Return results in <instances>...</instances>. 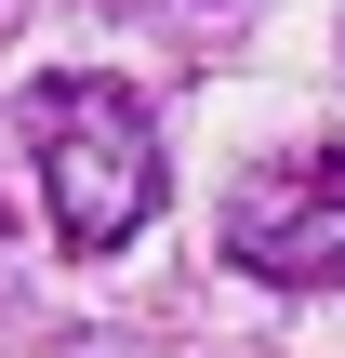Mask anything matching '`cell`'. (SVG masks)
Wrapping results in <instances>:
<instances>
[{
    "instance_id": "obj_1",
    "label": "cell",
    "mask_w": 345,
    "mask_h": 358,
    "mask_svg": "<svg viewBox=\"0 0 345 358\" xmlns=\"http://www.w3.org/2000/svg\"><path fill=\"white\" fill-rule=\"evenodd\" d=\"M27 146H40V199H53L66 252H120L173 186L160 173V120L133 106V80H93V66L27 80Z\"/></svg>"
},
{
    "instance_id": "obj_2",
    "label": "cell",
    "mask_w": 345,
    "mask_h": 358,
    "mask_svg": "<svg viewBox=\"0 0 345 358\" xmlns=\"http://www.w3.org/2000/svg\"><path fill=\"white\" fill-rule=\"evenodd\" d=\"M226 252L279 292H345V146H306V159L253 173L239 213H226Z\"/></svg>"
},
{
    "instance_id": "obj_3",
    "label": "cell",
    "mask_w": 345,
    "mask_h": 358,
    "mask_svg": "<svg viewBox=\"0 0 345 358\" xmlns=\"http://www.w3.org/2000/svg\"><path fill=\"white\" fill-rule=\"evenodd\" d=\"M0 226H13V199H0Z\"/></svg>"
}]
</instances>
